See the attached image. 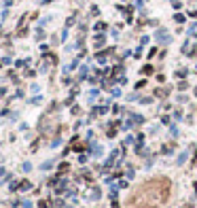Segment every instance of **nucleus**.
<instances>
[{"mask_svg":"<svg viewBox=\"0 0 197 208\" xmlns=\"http://www.w3.org/2000/svg\"><path fill=\"white\" fill-rule=\"evenodd\" d=\"M155 38H157V42H161V45H167V42L172 41V38H170V34H167L165 30H157Z\"/></svg>","mask_w":197,"mask_h":208,"instance_id":"obj_1","label":"nucleus"},{"mask_svg":"<svg viewBox=\"0 0 197 208\" xmlns=\"http://www.w3.org/2000/svg\"><path fill=\"white\" fill-rule=\"evenodd\" d=\"M187 157H189V151H185V153H180V155H178V159H176V164H178V166H182V164L187 162Z\"/></svg>","mask_w":197,"mask_h":208,"instance_id":"obj_2","label":"nucleus"},{"mask_svg":"<svg viewBox=\"0 0 197 208\" xmlns=\"http://www.w3.org/2000/svg\"><path fill=\"white\" fill-rule=\"evenodd\" d=\"M132 121H134V123H144V117H142V115H136V113H132Z\"/></svg>","mask_w":197,"mask_h":208,"instance_id":"obj_3","label":"nucleus"},{"mask_svg":"<svg viewBox=\"0 0 197 208\" xmlns=\"http://www.w3.org/2000/svg\"><path fill=\"white\" fill-rule=\"evenodd\" d=\"M96 30H98V32L106 30V24H104V21H98V24H96Z\"/></svg>","mask_w":197,"mask_h":208,"instance_id":"obj_4","label":"nucleus"},{"mask_svg":"<svg viewBox=\"0 0 197 208\" xmlns=\"http://www.w3.org/2000/svg\"><path fill=\"white\" fill-rule=\"evenodd\" d=\"M104 45V36L100 34V36H96V47H102Z\"/></svg>","mask_w":197,"mask_h":208,"instance_id":"obj_5","label":"nucleus"},{"mask_svg":"<svg viewBox=\"0 0 197 208\" xmlns=\"http://www.w3.org/2000/svg\"><path fill=\"white\" fill-rule=\"evenodd\" d=\"M150 72H153V66H144L142 68V75H150Z\"/></svg>","mask_w":197,"mask_h":208,"instance_id":"obj_6","label":"nucleus"},{"mask_svg":"<svg viewBox=\"0 0 197 208\" xmlns=\"http://www.w3.org/2000/svg\"><path fill=\"white\" fill-rule=\"evenodd\" d=\"M191 34H197V24H193V26L189 28V36H191Z\"/></svg>","mask_w":197,"mask_h":208,"instance_id":"obj_7","label":"nucleus"},{"mask_svg":"<svg viewBox=\"0 0 197 208\" xmlns=\"http://www.w3.org/2000/svg\"><path fill=\"white\" fill-rule=\"evenodd\" d=\"M38 208H49V202H47V200H40V202H38Z\"/></svg>","mask_w":197,"mask_h":208,"instance_id":"obj_8","label":"nucleus"},{"mask_svg":"<svg viewBox=\"0 0 197 208\" xmlns=\"http://www.w3.org/2000/svg\"><path fill=\"white\" fill-rule=\"evenodd\" d=\"M91 198L98 200V198H100V189H93V191H91Z\"/></svg>","mask_w":197,"mask_h":208,"instance_id":"obj_9","label":"nucleus"},{"mask_svg":"<svg viewBox=\"0 0 197 208\" xmlns=\"http://www.w3.org/2000/svg\"><path fill=\"white\" fill-rule=\"evenodd\" d=\"M170 134H172V136H178V127L172 125V127H170Z\"/></svg>","mask_w":197,"mask_h":208,"instance_id":"obj_10","label":"nucleus"},{"mask_svg":"<svg viewBox=\"0 0 197 208\" xmlns=\"http://www.w3.org/2000/svg\"><path fill=\"white\" fill-rule=\"evenodd\" d=\"M176 77H180V79H182V77H187V70H178V72H176Z\"/></svg>","mask_w":197,"mask_h":208,"instance_id":"obj_11","label":"nucleus"},{"mask_svg":"<svg viewBox=\"0 0 197 208\" xmlns=\"http://www.w3.org/2000/svg\"><path fill=\"white\" fill-rule=\"evenodd\" d=\"M114 134H117V130H114V127H110V130H108V138H112Z\"/></svg>","mask_w":197,"mask_h":208,"instance_id":"obj_12","label":"nucleus"},{"mask_svg":"<svg viewBox=\"0 0 197 208\" xmlns=\"http://www.w3.org/2000/svg\"><path fill=\"white\" fill-rule=\"evenodd\" d=\"M21 206L23 208H32V202H21Z\"/></svg>","mask_w":197,"mask_h":208,"instance_id":"obj_13","label":"nucleus"},{"mask_svg":"<svg viewBox=\"0 0 197 208\" xmlns=\"http://www.w3.org/2000/svg\"><path fill=\"white\" fill-rule=\"evenodd\" d=\"M193 187H195V191H197V183H195V185H193Z\"/></svg>","mask_w":197,"mask_h":208,"instance_id":"obj_14","label":"nucleus"},{"mask_svg":"<svg viewBox=\"0 0 197 208\" xmlns=\"http://www.w3.org/2000/svg\"><path fill=\"white\" fill-rule=\"evenodd\" d=\"M195 96H197V87H195Z\"/></svg>","mask_w":197,"mask_h":208,"instance_id":"obj_15","label":"nucleus"}]
</instances>
